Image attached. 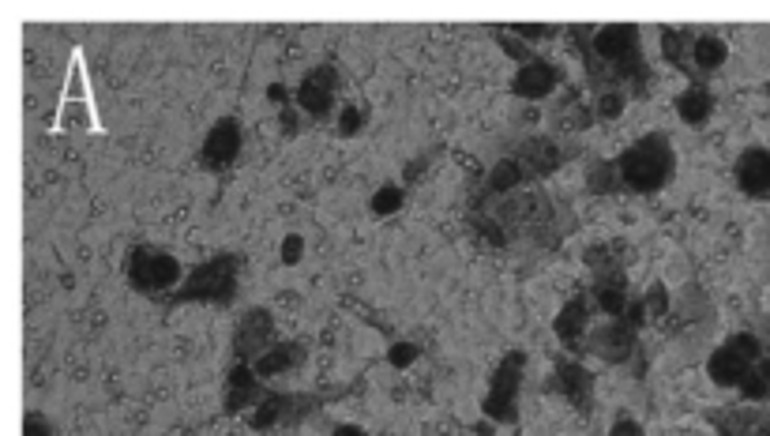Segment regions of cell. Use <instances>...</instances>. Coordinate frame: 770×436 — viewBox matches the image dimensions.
Listing matches in <instances>:
<instances>
[{
	"instance_id": "6da1fadb",
	"label": "cell",
	"mask_w": 770,
	"mask_h": 436,
	"mask_svg": "<svg viewBox=\"0 0 770 436\" xmlns=\"http://www.w3.org/2000/svg\"><path fill=\"white\" fill-rule=\"evenodd\" d=\"M567 42L583 57L586 87L598 95H628L643 98L650 87V68L639 50V26L609 23V26H567Z\"/></svg>"
},
{
	"instance_id": "d6a6232c",
	"label": "cell",
	"mask_w": 770,
	"mask_h": 436,
	"mask_svg": "<svg viewBox=\"0 0 770 436\" xmlns=\"http://www.w3.org/2000/svg\"><path fill=\"white\" fill-rule=\"evenodd\" d=\"M609 436H647L643 433V425L636 422V417H628V414H620L617 422H612V429H609Z\"/></svg>"
},
{
	"instance_id": "74e56055",
	"label": "cell",
	"mask_w": 770,
	"mask_h": 436,
	"mask_svg": "<svg viewBox=\"0 0 770 436\" xmlns=\"http://www.w3.org/2000/svg\"><path fill=\"white\" fill-rule=\"evenodd\" d=\"M756 436H770V411H763V417H759Z\"/></svg>"
},
{
	"instance_id": "ac0fdd59",
	"label": "cell",
	"mask_w": 770,
	"mask_h": 436,
	"mask_svg": "<svg viewBox=\"0 0 770 436\" xmlns=\"http://www.w3.org/2000/svg\"><path fill=\"white\" fill-rule=\"evenodd\" d=\"M733 177H737V188L748 199H759V204H767V199H770V151L767 148L740 151L737 166H733Z\"/></svg>"
},
{
	"instance_id": "ffe728a7",
	"label": "cell",
	"mask_w": 770,
	"mask_h": 436,
	"mask_svg": "<svg viewBox=\"0 0 770 436\" xmlns=\"http://www.w3.org/2000/svg\"><path fill=\"white\" fill-rule=\"evenodd\" d=\"M308 358V347L305 342H274V347L256 358V377L260 380H279V377H290L293 369H301Z\"/></svg>"
},
{
	"instance_id": "7402d4cb",
	"label": "cell",
	"mask_w": 770,
	"mask_h": 436,
	"mask_svg": "<svg viewBox=\"0 0 770 436\" xmlns=\"http://www.w3.org/2000/svg\"><path fill=\"white\" fill-rule=\"evenodd\" d=\"M703 417L718 429V436H756L763 411H756V406H707Z\"/></svg>"
},
{
	"instance_id": "44dd1931",
	"label": "cell",
	"mask_w": 770,
	"mask_h": 436,
	"mask_svg": "<svg viewBox=\"0 0 770 436\" xmlns=\"http://www.w3.org/2000/svg\"><path fill=\"white\" fill-rule=\"evenodd\" d=\"M676 117L687 124V129H703V124L711 121L714 113V90L707 87V79H695V84H687L681 95H676Z\"/></svg>"
},
{
	"instance_id": "5b68a950",
	"label": "cell",
	"mask_w": 770,
	"mask_h": 436,
	"mask_svg": "<svg viewBox=\"0 0 770 436\" xmlns=\"http://www.w3.org/2000/svg\"><path fill=\"white\" fill-rule=\"evenodd\" d=\"M763 353H767V347H763V339H759V335H751V331L729 335V339L722 342V347L707 358V377H711V384H718V388H740V384H745V377L751 372V366H756V361L763 358Z\"/></svg>"
},
{
	"instance_id": "603a6c76",
	"label": "cell",
	"mask_w": 770,
	"mask_h": 436,
	"mask_svg": "<svg viewBox=\"0 0 770 436\" xmlns=\"http://www.w3.org/2000/svg\"><path fill=\"white\" fill-rule=\"evenodd\" d=\"M598 121V113H594V106H586L575 90H567V95L561 98V102L553 106V129L561 135H583L590 124Z\"/></svg>"
},
{
	"instance_id": "d590c367",
	"label": "cell",
	"mask_w": 770,
	"mask_h": 436,
	"mask_svg": "<svg viewBox=\"0 0 770 436\" xmlns=\"http://www.w3.org/2000/svg\"><path fill=\"white\" fill-rule=\"evenodd\" d=\"M282 260L286 263H297L301 260V238L293 233V238H286V244H282Z\"/></svg>"
},
{
	"instance_id": "836d02e7",
	"label": "cell",
	"mask_w": 770,
	"mask_h": 436,
	"mask_svg": "<svg viewBox=\"0 0 770 436\" xmlns=\"http://www.w3.org/2000/svg\"><path fill=\"white\" fill-rule=\"evenodd\" d=\"M23 436H53V429H50V422H45L42 414H26Z\"/></svg>"
},
{
	"instance_id": "9c48e42d",
	"label": "cell",
	"mask_w": 770,
	"mask_h": 436,
	"mask_svg": "<svg viewBox=\"0 0 770 436\" xmlns=\"http://www.w3.org/2000/svg\"><path fill=\"white\" fill-rule=\"evenodd\" d=\"M639 350H643L639 347V331H631V327L620 320L598 324L586 335V353L601 358L605 366H631V361L639 358Z\"/></svg>"
},
{
	"instance_id": "f546056e",
	"label": "cell",
	"mask_w": 770,
	"mask_h": 436,
	"mask_svg": "<svg viewBox=\"0 0 770 436\" xmlns=\"http://www.w3.org/2000/svg\"><path fill=\"white\" fill-rule=\"evenodd\" d=\"M628 106V95H598L594 98V113H598V121H620V113H625Z\"/></svg>"
},
{
	"instance_id": "d4e9b609",
	"label": "cell",
	"mask_w": 770,
	"mask_h": 436,
	"mask_svg": "<svg viewBox=\"0 0 770 436\" xmlns=\"http://www.w3.org/2000/svg\"><path fill=\"white\" fill-rule=\"evenodd\" d=\"M726 61H729L726 39H718V34H711V31H699V39H695V76L707 79L726 65Z\"/></svg>"
},
{
	"instance_id": "52a82bcc",
	"label": "cell",
	"mask_w": 770,
	"mask_h": 436,
	"mask_svg": "<svg viewBox=\"0 0 770 436\" xmlns=\"http://www.w3.org/2000/svg\"><path fill=\"white\" fill-rule=\"evenodd\" d=\"M319 406H324V399L308 395V392H268L249 422H252L256 433L293 429V425H301L305 417H313Z\"/></svg>"
},
{
	"instance_id": "8fae6325",
	"label": "cell",
	"mask_w": 770,
	"mask_h": 436,
	"mask_svg": "<svg viewBox=\"0 0 770 436\" xmlns=\"http://www.w3.org/2000/svg\"><path fill=\"white\" fill-rule=\"evenodd\" d=\"M594 313H598V305H594L590 290H579V294L556 313L553 331H556V339H561L564 350L586 353V335H590V327H594Z\"/></svg>"
},
{
	"instance_id": "1f68e13d",
	"label": "cell",
	"mask_w": 770,
	"mask_h": 436,
	"mask_svg": "<svg viewBox=\"0 0 770 436\" xmlns=\"http://www.w3.org/2000/svg\"><path fill=\"white\" fill-rule=\"evenodd\" d=\"M511 31L519 34L522 42L534 50V42H549V39H556L561 34V26H530V23H511Z\"/></svg>"
},
{
	"instance_id": "7a4b0ae2",
	"label": "cell",
	"mask_w": 770,
	"mask_h": 436,
	"mask_svg": "<svg viewBox=\"0 0 770 436\" xmlns=\"http://www.w3.org/2000/svg\"><path fill=\"white\" fill-rule=\"evenodd\" d=\"M617 166H620V177H625L628 193L654 196L676 177V151L665 132H647V135H639L631 148L620 151Z\"/></svg>"
},
{
	"instance_id": "e0dca14e",
	"label": "cell",
	"mask_w": 770,
	"mask_h": 436,
	"mask_svg": "<svg viewBox=\"0 0 770 436\" xmlns=\"http://www.w3.org/2000/svg\"><path fill=\"white\" fill-rule=\"evenodd\" d=\"M263 380L256 377L252 366H229L226 372V388H223V411L226 414H241L252 411V406L263 403Z\"/></svg>"
},
{
	"instance_id": "30bf717a",
	"label": "cell",
	"mask_w": 770,
	"mask_h": 436,
	"mask_svg": "<svg viewBox=\"0 0 770 436\" xmlns=\"http://www.w3.org/2000/svg\"><path fill=\"white\" fill-rule=\"evenodd\" d=\"M241 140H245L241 121H237V117H218V121L210 124L204 148H199V166H204L207 174H226L237 162V154H241Z\"/></svg>"
},
{
	"instance_id": "5bb4252c",
	"label": "cell",
	"mask_w": 770,
	"mask_h": 436,
	"mask_svg": "<svg viewBox=\"0 0 770 436\" xmlns=\"http://www.w3.org/2000/svg\"><path fill=\"white\" fill-rule=\"evenodd\" d=\"M553 388L572 403V411H579V414L594 411V372L579 366L572 353H561V358L553 361Z\"/></svg>"
},
{
	"instance_id": "f1b7e54d",
	"label": "cell",
	"mask_w": 770,
	"mask_h": 436,
	"mask_svg": "<svg viewBox=\"0 0 770 436\" xmlns=\"http://www.w3.org/2000/svg\"><path fill=\"white\" fill-rule=\"evenodd\" d=\"M643 305H647V316H650V320H665V316L673 313V302H669V290H665L662 283H654V286L647 290Z\"/></svg>"
},
{
	"instance_id": "3957f363",
	"label": "cell",
	"mask_w": 770,
	"mask_h": 436,
	"mask_svg": "<svg viewBox=\"0 0 770 436\" xmlns=\"http://www.w3.org/2000/svg\"><path fill=\"white\" fill-rule=\"evenodd\" d=\"M237 275H241V257L218 252L188 271V279L166 297V305H229L237 297Z\"/></svg>"
},
{
	"instance_id": "4dcf8cb0",
	"label": "cell",
	"mask_w": 770,
	"mask_h": 436,
	"mask_svg": "<svg viewBox=\"0 0 770 436\" xmlns=\"http://www.w3.org/2000/svg\"><path fill=\"white\" fill-rule=\"evenodd\" d=\"M365 106H343V113H338V135H346V140H350V135H357L365 129Z\"/></svg>"
},
{
	"instance_id": "8d00e7d4",
	"label": "cell",
	"mask_w": 770,
	"mask_h": 436,
	"mask_svg": "<svg viewBox=\"0 0 770 436\" xmlns=\"http://www.w3.org/2000/svg\"><path fill=\"white\" fill-rule=\"evenodd\" d=\"M332 436H369V433H365L361 425H335Z\"/></svg>"
},
{
	"instance_id": "d6986e66",
	"label": "cell",
	"mask_w": 770,
	"mask_h": 436,
	"mask_svg": "<svg viewBox=\"0 0 770 436\" xmlns=\"http://www.w3.org/2000/svg\"><path fill=\"white\" fill-rule=\"evenodd\" d=\"M695 39L699 34L692 31V26H665L662 31V57L673 65L676 72H684L687 84H695Z\"/></svg>"
},
{
	"instance_id": "9a60e30c",
	"label": "cell",
	"mask_w": 770,
	"mask_h": 436,
	"mask_svg": "<svg viewBox=\"0 0 770 436\" xmlns=\"http://www.w3.org/2000/svg\"><path fill=\"white\" fill-rule=\"evenodd\" d=\"M590 294H594V305L598 313H605L609 320H620L631 305V290H628V263L620 268H605V271H594V283H590Z\"/></svg>"
},
{
	"instance_id": "4fadbf2b",
	"label": "cell",
	"mask_w": 770,
	"mask_h": 436,
	"mask_svg": "<svg viewBox=\"0 0 770 436\" xmlns=\"http://www.w3.org/2000/svg\"><path fill=\"white\" fill-rule=\"evenodd\" d=\"M335 95H338V68L335 65H316L305 79L293 90V102L305 109L313 121H324L335 109Z\"/></svg>"
},
{
	"instance_id": "83f0119b",
	"label": "cell",
	"mask_w": 770,
	"mask_h": 436,
	"mask_svg": "<svg viewBox=\"0 0 770 436\" xmlns=\"http://www.w3.org/2000/svg\"><path fill=\"white\" fill-rule=\"evenodd\" d=\"M402 204H406V188L402 185H383V188H376V196H372V215H395L402 211Z\"/></svg>"
},
{
	"instance_id": "484cf974",
	"label": "cell",
	"mask_w": 770,
	"mask_h": 436,
	"mask_svg": "<svg viewBox=\"0 0 770 436\" xmlns=\"http://www.w3.org/2000/svg\"><path fill=\"white\" fill-rule=\"evenodd\" d=\"M466 226H470L474 238H478L485 249H492V252H500V249H508V244H511V238L503 233V226L492 215H485V211H470V215H466Z\"/></svg>"
},
{
	"instance_id": "4316f807",
	"label": "cell",
	"mask_w": 770,
	"mask_h": 436,
	"mask_svg": "<svg viewBox=\"0 0 770 436\" xmlns=\"http://www.w3.org/2000/svg\"><path fill=\"white\" fill-rule=\"evenodd\" d=\"M492 39H497V42H500V50H503V53H508V57H516V61H519V68H522V65H530V61H534V57H538V53H534V50H530V45H527V42H522V39H519V34H516V31H511V26H492Z\"/></svg>"
},
{
	"instance_id": "277c9868",
	"label": "cell",
	"mask_w": 770,
	"mask_h": 436,
	"mask_svg": "<svg viewBox=\"0 0 770 436\" xmlns=\"http://www.w3.org/2000/svg\"><path fill=\"white\" fill-rule=\"evenodd\" d=\"M124 279L135 294L147 297H170L181 286V260L170 257L166 249H154V244H135L128 252Z\"/></svg>"
},
{
	"instance_id": "cb8c5ba5",
	"label": "cell",
	"mask_w": 770,
	"mask_h": 436,
	"mask_svg": "<svg viewBox=\"0 0 770 436\" xmlns=\"http://www.w3.org/2000/svg\"><path fill=\"white\" fill-rule=\"evenodd\" d=\"M586 193H590V196H620V193H628L625 177H620L617 159H594L590 166H586Z\"/></svg>"
},
{
	"instance_id": "7c38bea8",
	"label": "cell",
	"mask_w": 770,
	"mask_h": 436,
	"mask_svg": "<svg viewBox=\"0 0 770 436\" xmlns=\"http://www.w3.org/2000/svg\"><path fill=\"white\" fill-rule=\"evenodd\" d=\"M572 154H575V148H564L556 135H527L511 159L527 170V177H553Z\"/></svg>"
},
{
	"instance_id": "ba28073f",
	"label": "cell",
	"mask_w": 770,
	"mask_h": 436,
	"mask_svg": "<svg viewBox=\"0 0 770 436\" xmlns=\"http://www.w3.org/2000/svg\"><path fill=\"white\" fill-rule=\"evenodd\" d=\"M274 342H279V335H274V316L268 308H245L234 327V342H229L234 366H256V358H263Z\"/></svg>"
},
{
	"instance_id": "2e32d148",
	"label": "cell",
	"mask_w": 770,
	"mask_h": 436,
	"mask_svg": "<svg viewBox=\"0 0 770 436\" xmlns=\"http://www.w3.org/2000/svg\"><path fill=\"white\" fill-rule=\"evenodd\" d=\"M564 84V72L545 57H534L530 65H522L511 79V95L527 98V102H545L556 87Z\"/></svg>"
},
{
	"instance_id": "e575fe53",
	"label": "cell",
	"mask_w": 770,
	"mask_h": 436,
	"mask_svg": "<svg viewBox=\"0 0 770 436\" xmlns=\"http://www.w3.org/2000/svg\"><path fill=\"white\" fill-rule=\"evenodd\" d=\"M417 358V350L414 347H410V342H399V347L395 350H391V366H410V361H414Z\"/></svg>"
},
{
	"instance_id": "8992f818",
	"label": "cell",
	"mask_w": 770,
	"mask_h": 436,
	"mask_svg": "<svg viewBox=\"0 0 770 436\" xmlns=\"http://www.w3.org/2000/svg\"><path fill=\"white\" fill-rule=\"evenodd\" d=\"M522 372H527V353L511 350L500 358V366L492 369L489 392L481 399V414L492 417L500 425H511L519 417V392H522Z\"/></svg>"
}]
</instances>
